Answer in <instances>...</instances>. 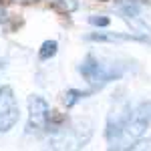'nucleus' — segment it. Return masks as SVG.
I'll return each instance as SVG.
<instances>
[{
  "mask_svg": "<svg viewBox=\"0 0 151 151\" xmlns=\"http://www.w3.org/2000/svg\"><path fill=\"white\" fill-rule=\"evenodd\" d=\"M89 137H91V123L77 121L69 129H55L45 143V151H81L83 145L89 141Z\"/></svg>",
  "mask_w": 151,
  "mask_h": 151,
  "instance_id": "1",
  "label": "nucleus"
},
{
  "mask_svg": "<svg viewBox=\"0 0 151 151\" xmlns=\"http://www.w3.org/2000/svg\"><path fill=\"white\" fill-rule=\"evenodd\" d=\"M48 127H52V113L48 103L38 95L28 97V123H26L28 133H40Z\"/></svg>",
  "mask_w": 151,
  "mask_h": 151,
  "instance_id": "2",
  "label": "nucleus"
},
{
  "mask_svg": "<svg viewBox=\"0 0 151 151\" xmlns=\"http://www.w3.org/2000/svg\"><path fill=\"white\" fill-rule=\"evenodd\" d=\"M79 73L85 77V81L89 83V85H93V87H103L105 83H109V81H113V79L119 77V73L115 69L105 67L103 63H99L93 55H89L83 60V65L79 67Z\"/></svg>",
  "mask_w": 151,
  "mask_h": 151,
  "instance_id": "3",
  "label": "nucleus"
},
{
  "mask_svg": "<svg viewBox=\"0 0 151 151\" xmlns=\"http://www.w3.org/2000/svg\"><path fill=\"white\" fill-rule=\"evenodd\" d=\"M18 121V103L10 87H0V133L10 131Z\"/></svg>",
  "mask_w": 151,
  "mask_h": 151,
  "instance_id": "4",
  "label": "nucleus"
},
{
  "mask_svg": "<svg viewBox=\"0 0 151 151\" xmlns=\"http://www.w3.org/2000/svg\"><path fill=\"white\" fill-rule=\"evenodd\" d=\"M52 6H55L58 12L70 14V12H75L79 8V2H77V0H52Z\"/></svg>",
  "mask_w": 151,
  "mask_h": 151,
  "instance_id": "5",
  "label": "nucleus"
},
{
  "mask_svg": "<svg viewBox=\"0 0 151 151\" xmlns=\"http://www.w3.org/2000/svg\"><path fill=\"white\" fill-rule=\"evenodd\" d=\"M57 40H47V42H42V47H40V50H38V57L42 58V60H47V58L55 57L57 55Z\"/></svg>",
  "mask_w": 151,
  "mask_h": 151,
  "instance_id": "6",
  "label": "nucleus"
},
{
  "mask_svg": "<svg viewBox=\"0 0 151 151\" xmlns=\"http://www.w3.org/2000/svg\"><path fill=\"white\" fill-rule=\"evenodd\" d=\"M83 97H87V93L77 91V89H70V91H67V93H65V99H63V101H65V105H67V107H73L75 103H79Z\"/></svg>",
  "mask_w": 151,
  "mask_h": 151,
  "instance_id": "7",
  "label": "nucleus"
},
{
  "mask_svg": "<svg viewBox=\"0 0 151 151\" xmlns=\"http://www.w3.org/2000/svg\"><path fill=\"white\" fill-rule=\"evenodd\" d=\"M89 38L91 40H129V38H137V36H133V35H103V32H99V35H91Z\"/></svg>",
  "mask_w": 151,
  "mask_h": 151,
  "instance_id": "8",
  "label": "nucleus"
},
{
  "mask_svg": "<svg viewBox=\"0 0 151 151\" xmlns=\"http://www.w3.org/2000/svg\"><path fill=\"white\" fill-rule=\"evenodd\" d=\"M125 151H151V139H137V141H133Z\"/></svg>",
  "mask_w": 151,
  "mask_h": 151,
  "instance_id": "9",
  "label": "nucleus"
},
{
  "mask_svg": "<svg viewBox=\"0 0 151 151\" xmlns=\"http://www.w3.org/2000/svg\"><path fill=\"white\" fill-rule=\"evenodd\" d=\"M89 22L95 24V26H109V18L107 16H91Z\"/></svg>",
  "mask_w": 151,
  "mask_h": 151,
  "instance_id": "10",
  "label": "nucleus"
},
{
  "mask_svg": "<svg viewBox=\"0 0 151 151\" xmlns=\"http://www.w3.org/2000/svg\"><path fill=\"white\" fill-rule=\"evenodd\" d=\"M2 20H6V12L0 8V22H2Z\"/></svg>",
  "mask_w": 151,
  "mask_h": 151,
  "instance_id": "11",
  "label": "nucleus"
},
{
  "mask_svg": "<svg viewBox=\"0 0 151 151\" xmlns=\"http://www.w3.org/2000/svg\"><path fill=\"white\" fill-rule=\"evenodd\" d=\"M103 2H105V0H103Z\"/></svg>",
  "mask_w": 151,
  "mask_h": 151,
  "instance_id": "12",
  "label": "nucleus"
}]
</instances>
